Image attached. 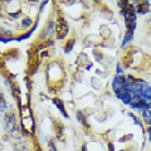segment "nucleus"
<instances>
[{
	"label": "nucleus",
	"instance_id": "f257e3e1",
	"mask_svg": "<svg viewBox=\"0 0 151 151\" xmlns=\"http://www.w3.org/2000/svg\"><path fill=\"white\" fill-rule=\"evenodd\" d=\"M67 33H68V25H67V23L64 22V19L60 18L58 20V27H57V37L60 39V38H63Z\"/></svg>",
	"mask_w": 151,
	"mask_h": 151
},
{
	"label": "nucleus",
	"instance_id": "f03ea898",
	"mask_svg": "<svg viewBox=\"0 0 151 151\" xmlns=\"http://www.w3.org/2000/svg\"><path fill=\"white\" fill-rule=\"evenodd\" d=\"M144 117H145V120L147 124H151V111H146L144 113Z\"/></svg>",
	"mask_w": 151,
	"mask_h": 151
}]
</instances>
